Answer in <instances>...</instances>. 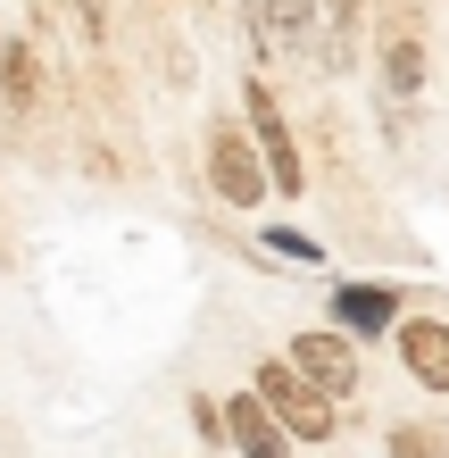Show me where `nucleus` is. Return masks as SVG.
<instances>
[{
  "instance_id": "1",
  "label": "nucleus",
  "mask_w": 449,
  "mask_h": 458,
  "mask_svg": "<svg viewBox=\"0 0 449 458\" xmlns=\"http://www.w3.org/2000/svg\"><path fill=\"white\" fill-rule=\"evenodd\" d=\"M250 392L275 409V425H283L292 442H333V434H341V400H333V392H316L292 359H258Z\"/></svg>"
},
{
  "instance_id": "2",
  "label": "nucleus",
  "mask_w": 449,
  "mask_h": 458,
  "mask_svg": "<svg viewBox=\"0 0 449 458\" xmlns=\"http://www.w3.org/2000/svg\"><path fill=\"white\" fill-rule=\"evenodd\" d=\"M208 192H217L225 208H258L275 192V175H267V158H258V133L250 125H208Z\"/></svg>"
},
{
  "instance_id": "3",
  "label": "nucleus",
  "mask_w": 449,
  "mask_h": 458,
  "mask_svg": "<svg viewBox=\"0 0 449 458\" xmlns=\"http://www.w3.org/2000/svg\"><path fill=\"white\" fill-rule=\"evenodd\" d=\"M242 117H250V133H258V158H267L275 192H300V183H308V158H300V142H292V117H283V100H275L267 75H250V84H242Z\"/></svg>"
},
{
  "instance_id": "4",
  "label": "nucleus",
  "mask_w": 449,
  "mask_h": 458,
  "mask_svg": "<svg viewBox=\"0 0 449 458\" xmlns=\"http://www.w3.org/2000/svg\"><path fill=\"white\" fill-rule=\"evenodd\" d=\"M316 392H333V400H350L358 392V342L341 334V326H316V334H292V350H283Z\"/></svg>"
},
{
  "instance_id": "5",
  "label": "nucleus",
  "mask_w": 449,
  "mask_h": 458,
  "mask_svg": "<svg viewBox=\"0 0 449 458\" xmlns=\"http://www.w3.org/2000/svg\"><path fill=\"white\" fill-rule=\"evenodd\" d=\"M391 350H400L408 384L449 400V317H400V326H391Z\"/></svg>"
},
{
  "instance_id": "6",
  "label": "nucleus",
  "mask_w": 449,
  "mask_h": 458,
  "mask_svg": "<svg viewBox=\"0 0 449 458\" xmlns=\"http://www.w3.org/2000/svg\"><path fill=\"white\" fill-rule=\"evenodd\" d=\"M333 326L350 342H391V326H400V292H391V284H333Z\"/></svg>"
},
{
  "instance_id": "7",
  "label": "nucleus",
  "mask_w": 449,
  "mask_h": 458,
  "mask_svg": "<svg viewBox=\"0 0 449 458\" xmlns=\"http://www.w3.org/2000/svg\"><path fill=\"white\" fill-rule=\"evenodd\" d=\"M225 442L242 450V458H292V434L275 425V409L258 392H242V400H225Z\"/></svg>"
},
{
  "instance_id": "8",
  "label": "nucleus",
  "mask_w": 449,
  "mask_h": 458,
  "mask_svg": "<svg viewBox=\"0 0 449 458\" xmlns=\"http://www.w3.org/2000/svg\"><path fill=\"white\" fill-rule=\"evenodd\" d=\"M375 50H383V92L391 100H416V92H425V34H416V17H391Z\"/></svg>"
},
{
  "instance_id": "9",
  "label": "nucleus",
  "mask_w": 449,
  "mask_h": 458,
  "mask_svg": "<svg viewBox=\"0 0 449 458\" xmlns=\"http://www.w3.org/2000/svg\"><path fill=\"white\" fill-rule=\"evenodd\" d=\"M250 9H258L250 25H258V42H267V50H308L325 0H250Z\"/></svg>"
},
{
  "instance_id": "10",
  "label": "nucleus",
  "mask_w": 449,
  "mask_h": 458,
  "mask_svg": "<svg viewBox=\"0 0 449 458\" xmlns=\"http://www.w3.org/2000/svg\"><path fill=\"white\" fill-rule=\"evenodd\" d=\"M358 9L366 0H325V67L350 75V50H358Z\"/></svg>"
},
{
  "instance_id": "11",
  "label": "nucleus",
  "mask_w": 449,
  "mask_h": 458,
  "mask_svg": "<svg viewBox=\"0 0 449 458\" xmlns=\"http://www.w3.org/2000/svg\"><path fill=\"white\" fill-rule=\"evenodd\" d=\"M0 92H9L17 109L42 92V59H34V42H0Z\"/></svg>"
},
{
  "instance_id": "12",
  "label": "nucleus",
  "mask_w": 449,
  "mask_h": 458,
  "mask_svg": "<svg viewBox=\"0 0 449 458\" xmlns=\"http://www.w3.org/2000/svg\"><path fill=\"white\" fill-rule=\"evenodd\" d=\"M391 458H449L441 425H391Z\"/></svg>"
},
{
  "instance_id": "13",
  "label": "nucleus",
  "mask_w": 449,
  "mask_h": 458,
  "mask_svg": "<svg viewBox=\"0 0 449 458\" xmlns=\"http://www.w3.org/2000/svg\"><path fill=\"white\" fill-rule=\"evenodd\" d=\"M267 250L275 259H300V267H325V250H316L308 233H292V225H267Z\"/></svg>"
},
{
  "instance_id": "14",
  "label": "nucleus",
  "mask_w": 449,
  "mask_h": 458,
  "mask_svg": "<svg viewBox=\"0 0 449 458\" xmlns=\"http://www.w3.org/2000/svg\"><path fill=\"white\" fill-rule=\"evenodd\" d=\"M183 409H192L200 442H217V450H225V409H217V400H200V392H192V400H183Z\"/></svg>"
},
{
  "instance_id": "15",
  "label": "nucleus",
  "mask_w": 449,
  "mask_h": 458,
  "mask_svg": "<svg viewBox=\"0 0 449 458\" xmlns=\"http://www.w3.org/2000/svg\"><path fill=\"white\" fill-rule=\"evenodd\" d=\"M75 25H84V34L100 42V34H109V0H75Z\"/></svg>"
}]
</instances>
